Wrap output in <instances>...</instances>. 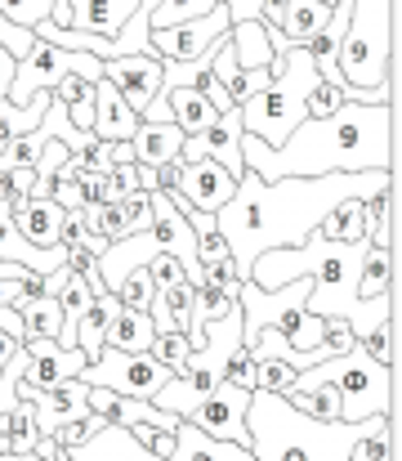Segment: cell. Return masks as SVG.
I'll use <instances>...</instances> for the list:
<instances>
[{"label": "cell", "instance_id": "1", "mask_svg": "<svg viewBox=\"0 0 402 461\" xmlns=\"http://www.w3.org/2000/svg\"><path fill=\"white\" fill-rule=\"evenodd\" d=\"M394 179L398 170H335V175H286V179H260L255 170H242L233 197L215 211V229L228 242L237 278L246 283L251 265L264 251L299 247L340 202L371 197Z\"/></svg>", "mask_w": 402, "mask_h": 461}, {"label": "cell", "instance_id": "2", "mask_svg": "<svg viewBox=\"0 0 402 461\" xmlns=\"http://www.w3.org/2000/svg\"><path fill=\"white\" fill-rule=\"evenodd\" d=\"M242 161L260 179L335 175V170H394L398 166V99L340 104L331 117H304L277 149L242 131Z\"/></svg>", "mask_w": 402, "mask_h": 461}, {"label": "cell", "instance_id": "3", "mask_svg": "<svg viewBox=\"0 0 402 461\" xmlns=\"http://www.w3.org/2000/svg\"><path fill=\"white\" fill-rule=\"evenodd\" d=\"M389 417L367 421H317L286 403V394L251 390L246 403V430L255 461H349L358 444H367L376 430H385Z\"/></svg>", "mask_w": 402, "mask_h": 461}, {"label": "cell", "instance_id": "4", "mask_svg": "<svg viewBox=\"0 0 402 461\" xmlns=\"http://www.w3.org/2000/svg\"><path fill=\"white\" fill-rule=\"evenodd\" d=\"M340 77L353 90H376V95H398L394 68V0H353L349 5V27L340 41Z\"/></svg>", "mask_w": 402, "mask_h": 461}, {"label": "cell", "instance_id": "5", "mask_svg": "<svg viewBox=\"0 0 402 461\" xmlns=\"http://www.w3.org/2000/svg\"><path fill=\"white\" fill-rule=\"evenodd\" d=\"M317 81H322V77H317L308 50H304V45H290V50L281 54L277 72L268 77L264 90L242 104V131L255 135L268 149H277V144L308 117V95H313Z\"/></svg>", "mask_w": 402, "mask_h": 461}, {"label": "cell", "instance_id": "6", "mask_svg": "<svg viewBox=\"0 0 402 461\" xmlns=\"http://www.w3.org/2000/svg\"><path fill=\"white\" fill-rule=\"evenodd\" d=\"M299 385H313V381H331L340 390V421H367V417H394L398 399H394V367L376 363L358 340L317 363V367H304L295 376Z\"/></svg>", "mask_w": 402, "mask_h": 461}, {"label": "cell", "instance_id": "7", "mask_svg": "<svg viewBox=\"0 0 402 461\" xmlns=\"http://www.w3.org/2000/svg\"><path fill=\"white\" fill-rule=\"evenodd\" d=\"M67 72H81V77H90V81H99L103 77V59H94V54H85V50H63V45H49V41H40L36 36V45L18 59V68H13V81H9V104H27L31 95H40V90H54Z\"/></svg>", "mask_w": 402, "mask_h": 461}, {"label": "cell", "instance_id": "8", "mask_svg": "<svg viewBox=\"0 0 402 461\" xmlns=\"http://www.w3.org/2000/svg\"><path fill=\"white\" fill-rule=\"evenodd\" d=\"M174 372L165 363H156L147 349H117V345H103V354L94 363L81 367V381L85 385H103V390H117L126 399H152Z\"/></svg>", "mask_w": 402, "mask_h": 461}, {"label": "cell", "instance_id": "9", "mask_svg": "<svg viewBox=\"0 0 402 461\" xmlns=\"http://www.w3.org/2000/svg\"><path fill=\"white\" fill-rule=\"evenodd\" d=\"M246 403H251V390L233 385V381H219L210 390H197L183 421L215 435V439H228V444H242L251 448V430H246Z\"/></svg>", "mask_w": 402, "mask_h": 461}, {"label": "cell", "instance_id": "10", "mask_svg": "<svg viewBox=\"0 0 402 461\" xmlns=\"http://www.w3.org/2000/svg\"><path fill=\"white\" fill-rule=\"evenodd\" d=\"M233 27V14L228 5L219 0L210 14L201 18H188V23H174V27H152L147 32V50L156 59H201L224 32Z\"/></svg>", "mask_w": 402, "mask_h": 461}, {"label": "cell", "instance_id": "11", "mask_svg": "<svg viewBox=\"0 0 402 461\" xmlns=\"http://www.w3.org/2000/svg\"><path fill=\"white\" fill-rule=\"evenodd\" d=\"M179 157H183V161H192V157H210V161H219L233 179H242V170H246V161H242V108H228V113L215 117L210 131L188 135L183 149H179Z\"/></svg>", "mask_w": 402, "mask_h": 461}, {"label": "cell", "instance_id": "12", "mask_svg": "<svg viewBox=\"0 0 402 461\" xmlns=\"http://www.w3.org/2000/svg\"><path fill=\"white\" fill-rule=\"evenodd\" d=\"M27 367H22V381L31 390H54L63 381H76L81 367H85V354L76 345H58V340H27Z\"/></svg>", "mask_w": 402, "mask_h": 461}, {"label": "cell", "instance_id": "13", "mask_svg": "<svg viewBox=\"0 0 402 461\" xmlns=\"http://www.w3.org/2000/svg\"><path fill=\"white\" fill-rule=\"evenodd\" d=\"M233 188H237V179L219 166V161H210V157H192V161H183V170H179V197L188 202V206H197V211H219L228 197H233Z\"/></svg>", "mask_w": 402, "mask_h": 461}, {"label": "cell", "instance_id": "14", "mask_svg": "<svg viewBox=\"0 0 402 461\" xmlns=\"http://www.w3.org/2000/svg\"><path fill=\"white\" fill-rule=\"evenodd\" d=\"M103 77L126 95L134 113H143L152 104V95L161 90V59L156 54H121V59H103Z\"/></svg>", "mask_w": 402, "mask_h": 461}, {"label": "cell", "instance_id": "15", "mask_svg": "<svg viewBox=\"0 0 402 461\" xmlns=\"http://www.w3.org/2000/svg\"><path fill=\"white\" fill-rule=\"evenodd\" d=\"M156 251H161V247H156L152 229H147V233H126V238L108 242V251L94 256V265H99V283H103L108 292H117L121 278L134 274V269H147V260H152Z\"/></svg>", "mask_w": 402, "mask_h": 461}, {"label": "cell", "instance_id": "16", "mask_svg": "<svg viewBox=\"0 0 402 461\" xmlns=\"http://www.w3.org/2000/svg\"><path fill=\"white\" fill-rule=\"evenodd\" d=\"M4 215L13 220V229H18L27 242H36V247H54V242H58L63 206H58L54 197H18Z\"/></svg>", "mask_w": 402, "mask_h": 461}, {"label": "cell", "instance_id": "17", "mask_svg": "<svg viewBox=\"0 0 402 461\" xmlns=\"http://www.w3.org/2000/svg\"><path fill=\"white\" fill-rule=\"evenodd\" d=\"M90 131H94V140H130L138 131V113L108 77L94 81V126Z\"/></svg>", "mask_w": 402, "mask_h": 461}, {"label": "cell", "instance_id": "18", "mask_svg": "<svg viewBox=\"0 0 402 461\" xmlns=\"http://www.w3.org/2000/svg\"><path fill=\"white\" fill-rule=\"evenodd\" d=\"M67 457L72 461H165V457H156V453H147L126 426H112V421L99 435H90L85 444L67 448Z\"/></svg>", "mask_w": 402, "mask_h": 461}, {"label": "cell", "instance_id": "19", "mask_svg": "<svg viewBox=\"0 0 402 461\" xmlns=\"http://www.w3.org/2000/svg\"><path fill=\"white\" fill-rule=\"evenodd\" d=\"M134 5H138V0H67V27L112 41V36L126 27Z\"/></svg>", "mask_w": 402, "mask_h": 461}, {"label": "cell", "instance_id": "20", "mask_svg": "<svg viewBox=\"0 0 402 461\" xmlns=\"http://www.w3.org/2000/svg\"><path fill=\"white\" fill-rule=\"evenodd\" d=\"M147 229H152V206H147L143 188H134L130 197H121V202H103L99 220H94V233L108 238V242H117L126 233H147Z\"/></svg>", "mask_w": 402, "mask_h": 461}, {"label": "cell", "instance_id": "21", "mask_svg": "<svg viewBox=\"0 0 402 461\" xmlns=\"http://www.w3.org/2000/svg\"><path fill=\"white\" fill-rule=\"evenodd\" d=\"M165 461H255V453L242 448V444L215 439V435H206V430H197V426H188V421H179V430H174V453Z\"/></svg>", "mask_w": 402, "mask_h": 461}, {"label": "cell", "instance_id": "22", "mask_svg": "<svg viewBox=\"0 0 402 461\" xmlns=\"http://www.w3.org/2000/svg\"><path fill=\"white\" fill-rule=\"evenodd\" d=\"M183 131L174 122H138V131L130 135V149H134V166H165L174 161L179 149H183Z\"/></svg>", "mask_w": 402, "mask_h": 461}, {"label": "cell", "instance_id": "23", "mask_svg": "<svg viewBox=\"0 0 402 461\" xmlns=\"http://www.w3.org/2000/svg\"><path fill=\"white\" fill-rule=\"evenodd\" d=\"M117 309H121V301L112 296V292H94V301H90V309L81 313V322H76V349L85 354V363H94L99 354H103V336H108V322L117 318Z\"/></svg>", "mask_w": 402, "mask_h": 461}, {"label": "cell", "instance_id": "24", "mask_svg": "<svg viewBox=\"0 0 402 461\" xmlns=\"http://www.w3.org/2000/svg\"><path fill=\"white\" fill-rule=\"evenodd\" d=\"M331 18V5L322 0H286L281 5V18H277V32L286 45H308Z\"/></svg>", "mask_w": 402, "mask_h": 461}, {"label": "cell", "instance_id": "25", "mask_svg": "<svg viewBox=\"0 0 402 461\" xmlns=\"http://www.w3.org/2000/svg\"><path fill=\"white\" fill-rule=\"evenodd\" d=\"M161 95L170 99V117H174V126H179L183 135H201V131H210V126H215V117H219V108H215L201 90H192V86L161 90Z\"/></svg>", "mask_w": 402, "mask_h": 461}, {"label": "cell", "instance_id": "26", "mask_svg": "<svg viewBox=\"0 0 402 461\" xmlns=\"http://www.w3.org/2000/svg\"><path fill=\"white\" fill-rule=\"evenodd\" d=\"M394 283H398V247H367L362 274H358V296L362 301L389 296Z\"/></svg>", "mask_w": 402, "mask_h": 461}, {"label": "cell", "instance_id": "27", "mask_svg": "<svg viewBox=\"0 0 402 461\" xmlns=\"http://www.w3.org/2000/svg\"><path fill=\"white\" fill-rule=\"evenodd\" d=\"M156 340V327H152V318H147V309H117V318L108 322V336H103V345H117V349H147Z\"/></svg>", "mask_w": 402, "mask_h": 461}, {"label": "cell", "instance_id": "28", "mask_svg": "<svg viewBox=\"0 0 402 461\" xmlns=\"http://www.w3.org/2000/svg\"><path fill=\"white\" fill-rule=\"evenodd\" d=\"M286 403L299 408L304 417H317V421H340V390L331 381H313V385H290L286 390Z\"/></svg>", "mask_w": 402, "mask_h": 461}, {"label": "cell", "instance_id": "29", "mask_svg": "<svg viewBox=\"0 0 402 461\" xmlns=\"http://www.w3.org/2000/svg\"><path fill=\"white\" fill-rule=\"evenodd\" d=\"M228 41H233L242 68H272V72H277V59H272V50H268V36H264V23H260V18L233 23V27H228Z\"/></svg>", "mask_w": 402, "mask_h": 461}, {"label": "cell", "instance_id": "30", "mask_svg": "<svg viewBox=\"0 0 402 461\" xmlns=\"http://www.w3.org/2000/svg\"><path fill=\"white\" fill-rule=\"evenodd\" d=\"M58 331H63L58 296H36L22 305V345L27 340H58Z\"/></svg>", "mask_w": 402, "mask_h": 461}, {"label": "cell", "instance_id": "31", "mask_svg": "<svg viewBox=\"0 0 402 461\" xmlns=\"http://www.w3.org/2000/svg\"><path fill=\"white\" fill-rule=\"evenodd\" d=\"M317 233H322V238H335V242L362 238V197H349V202H340L331 215H322Z\"/></svg>", "mask_w": 402, "mask_h": 461}, {"label": "cell", "instance_id": "32", "mask_svg": "<svg viewBox=\"0 0 402 461\" xmlns=\"http://www.w3.org/2000/svg\"><path fill=\"white\" fill-rule=\"evenodd\" d=\"M152 301L165 309L174 322H179V331H188V322H192V309H197V287L188 283V278H179V283H170V287H156L152 292Z\"/></svg>", "mask_w": 402, "mask_h": 461}, {"label": "cell", "instance_id": "33", "mask_svg": "<svg viewBox=\"0 0 402 461\" xmlns=\"http://www.w3.org/2000/svg\"><path fill=\"white\" fill-rule=\"evenodd\" d=\"M147 354H152L156 363H165V367L179 376L183 363H188V354H192V340H188L183 331H156V340L147 345Z\"/></svg>", "mask_w": 402, "mask_h": 461}, {"label": "cell", "instance_id": "34", "mask_svg": "<svg viewBox=\"0 0 402 461\" xmlns=\"http://www.w3.org/2000/svg\"><path fill=\"white\" fill-rule=\"evenodd\" d=\"M219 0H156L152 5V27H174V23H188V18H201L210 14Z\"/></svg>", "mask_w": 402, "mask_h": 461}, {"label": "cell", "instance_id": "35", "mask_svg": "<svg viewBox=\"0 0 402 461\" xmlns=\"http://www.w3.org/2000/svg\"><path fill=\"white\" fill-rule=\"evenodd\" d=\"M295 367L281 363V358H255V390H272V394H286L295 385Z\"/></svg>", "mask_w": 402, "mask_h": 461}, {"label": "cell", "instance_id": "36", "mask_svg": "<svg viewBox=\"0 0 402 461\" xmlns=\"http://www.w3.org/2000/svg\"><path fill=\"white\" fill-rule=\"evenodd\" d=\"M152 292H156L152 274H147V269H134V274H126V278H121V287H117L112 296H117L126 309H147V305H152Z\"/></svg>", "mask_w": 402, "mask_h": 461}, {"label": "cell", "instance_id": "37", "mask_svg": "<svg viewBox=\"0 0 402 461\" xmlns=\"http://www.w3.org/2000/svg\"><path fill=\"white\" fill-rule=\"evenodd\" d=\"M85 161H90V170H112V166H126V161H134V149L130 140H99L90 153H85Z\"/></svg>", "mask_w": 402, "mask_h": 461}, {"label": "cell", "instance_id": "38", "mask_svg": "<svg viewBox=\"0 0 402 461\" xmlns=\"http://www.w3.org/2000/svg\"><path fill=\"white\" fill-rule=\"evenodd\" d=\"M108 426V417H99V412H90V417H76V421H67V426H58L54 430V439H58V448H76V444H85L90 435H99Z\"/></svg>", "mask_w": 402, "mask_h": 461}, {"label": "cell", "instance_id": "39", "mask_svg": "<svg viewBox=\"0 0 402 461\" xmlns=\"http://www.w3.org/2000/svg\"><path fill=\"white\" fill-rule=\"evenodd\" d=\"M0 14H9L18 27H36L54 14V0H0Z\"/></svg>", "mask_w": 402, "mask_h": 461}, {"label": "cell", "instance_id": "40", "mask_svg": "<svg viewBox=\"0 0 402 461\" xmlns=\"http://www.w3.org/2000/svg\"><path fill=\"white\" fill-rule=\"evenodd\" d=\"M340 104H349V86L317 81V86H313V95H308V117H331Z\"/></svg>", "mask_w": 402, "mask_h": 461}, {"label": "cell", "instance_id": "41", "mask_svg": "<svg viewBox=\"0 0 402 461\" xmlns=\"http://www.w3.org/2000/svg\"><path fill=\"white\" fill-rule=\"evenodd\" d=\"M224 381H233V385H242V390H255V354H251L246 345H237L233 358L224 363Z\"/></svg>", "mask_w": 402, "mask_h": 461}, {"label": "cell", "instance_id": "42", "mask_svg": "<svg viewBox=\"0 0 402 461\" xmlns=\"http://www.w3.org/2000/svg\"><path fill=\"white\" fill-rule=\"evenodd\" d=\"M31 45H36V32L31 27H18L9 14H0V50H9L13 59H22Z\"/></svg>", "mask_w": 402, "mask_h": 461}, {"label": "cell", "instance_id": "43", "mask_svg": "<svg viewBox=\"0 0 402 461\" xmlns=\"http://www.w3.org/2000/svg\"><path fill=\"white\" fill-rule=\"evenodd\" d=\"M126 430H130L147 453H156V457H170V453H174V430H156V426H143V421H134Z\"/></svg>", "mask_w": 402, "mask_h": 461}, {"label": "cell", "instance_id": "44", "mask_svg": "<svg viewBox=\"0 0 402 461\" xmlns=\"http://www.w3.org/2000/svg\"><path fill=\"white\" fill-rule=\"evenodd\" d=\"M224 260H228V242L219 238V229L197 233V265H201V269H215V265H224Z\"/></svg>", "mask_w": 402, "mask_h": 461}, {"label": "cell", "instance_id": "45", "mask_svg": "<svg viewBox=\"0 0 402 461\" xmlns=\"http://www.w3.org/2000/svg\"><path fill=\"white\" fill-rule=\"evenodd\" d=\"M67 269L81 274V278L90 283V292H108V287L99 283V265H94V256H90L85 247H67Z\"/></svg>", "mask_w": 402, "mask_h": 461}, {"label": "cell", "instance_id": "46", "mask_svg": "<svg viewBox=\"0 0 402 461\" xmlns=\"http://www.w3.org/2000/svg\"><path fill=\"white\" fill-rule=\"evenodd\" d=\"M76 184H81V197H85V206H103L108 202V175L103 170H81L76 175Z\"/></svg>", "mask_w": 402, "mask_h": 461}, {"label": "cell", "instance_id": "47", "mask_svg": "<svg viewBox=\"0 0 402 461\" xmlns=\"http://www.w3.org/2000/svg\"><path fill=\"white\" fill-rule=\"evenodd\" d=\"M147 274H152V283H156V287H170V283H179V278H183V265H179L174 256L156 251V256L147 260Z\"/></svg>", "mask_w": 402, "mask_h": 461}, {"label": "cell", "instance_id": "48", "mask_svg": "<svg viewBox=\"0 0 402 461\" xmlns=\"http://www.w3.org/2000/svg\"><path fill=\"white\" fill-rule=\"evenodd\" d=\"M192 90H201V95H206V99H210V104H215L219 113H228V108H237V104L228 99V90H224V86L215 81V72H210V68H206V72L197 77V86H192Z\"/></svg>", "mask_w": 402, "mask_h": 461}, {"label": "cell", "instance_id": "49", "mask_svg": "<svg viewBox=\"0 0 402 461\" xmlns=\"http://www.w3.org/2000/svg\"><path fill=\"white\" fill-rule=\"evenodd\" d=\"M67 117H72V126H76V131H90V126H94V86H90L81 99H72V104H67Z\"/></svg>", "mask_w": 402, "mask_h": 461}, {"label": "cell", "instance_id": "50", "mask_svg": "<svg viewBox=\"0 0 402 461\" xmlns=\"http://www.w3.org/2000/svg\"><path fill=\"white\" fill-rule=\"evenodd\" d=\"M90 86H94L90 77H81V72H67V77H63L58 86H54V99H63V104H72V99H81V95H85Z\"/></svg>", "mask_w": 402, "mask_h": 461}, {"label": "cell", "instance_id": "51", "mask_svg": "<svg viewBox=\"0 0 402 461\" xmlns=\"http://www.w3.org/2000/svg\"><path fill=\"white\" fill-rule=\"evenodd\" d=\"M0 331L22 345V305L18 301H0Z\"/></svg>", "mask_w": 402, "mask_h": 461}, {"label": "cell", "instance_id": "52", "mask_svg": "<svg viewBox=\"0 0 402 461\" xmlns=\"http://www.w3.org/2000/svg\"><path fill=\"white\" fill-rule=\"evenodd\" d=\"M152 170H156V188H161V193H174V188H179L183 157H174V161H165V166H152Z\"/></svg>", "mask_w": 402, "mask_h": 461}, {"label": "cell", "instance_id": "53", "mask_svg": "<svg viewBox=\"0 0 402 461\" xmlns=\"http://www.w3.org/2000/svg\"><path fill=\"white\" fill-rule=\"evenodd\" d=\"M224 5H228L233 23H246V18H260V5L264 0H224Z\"/></svg>", "mask_w": 402, "mask_h": 461}, {"label": "cell", "instance_id": "54", "mask_svg": "<svg viewBox=\"0 0 402 461\" xmlns=\"http://www.w3.org/2000/svg\"><path fill=\"white\" fill-rule=\"evenodd\" d=\"M13 68H18V59H13L9 50H0V99L9 95V81H13Z\"/></svg>", "mask_w": 402, "mask_h": 461}, {"label": "cell", "instance_id": "55", "mask_svg": "<svg viewBox=\"0 0 402 461\" xmlns=\"http://www.w3.org/2000/svg\"><path fill=\"white\" fill-rule=\"evenodd\" d=\"M0 461H45L40 453H0Z\"/></svg>", "mask_w": 402, "mask_h": 461}, {"label": "cell", "instance_id": "56", "mask_svg": "<svg viewBox=\"0 0 402 461\" xmlns=\"http://www.w3.org/2000/svg\"><path fill=\"white\" fill-rule=\"evenodd\" d=\"M349 461H367V457H362V453H353V457H349Z\"/></svg>", "mask_w": 402, "mask_h": 461}, {"label": "cell", "instance_id": "57", "mask_svg": "<svg viewBox=\"0 0 402 461\" xmlns=\"http://www.w3.org/2000/svg\"><path fill=\"white\" fill-rule=\"evenodd\" d=\"M322 5H335V0H322Z\"/></svg>", "mask_w": 402, "mask_h": 461}]
</instances>
